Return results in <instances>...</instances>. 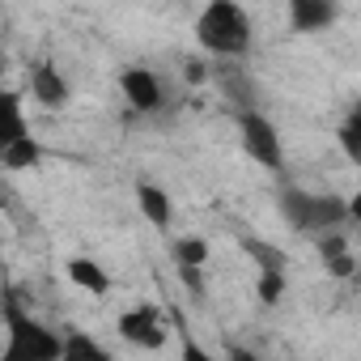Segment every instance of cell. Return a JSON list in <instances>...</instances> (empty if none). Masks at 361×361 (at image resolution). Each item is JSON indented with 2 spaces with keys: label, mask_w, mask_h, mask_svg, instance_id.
Listing matches in <instances>:
<instances>
[{
  "label": "cell",
  "mask_w": 361,
  "mask_h": 361,
  "mask_svg": "<svg viewBox=\"0 0 361 361\" xmlns=\"http://www.w3.org/2000/svg\"><path fill=\"white\" fill-rule=\"evenodd\" d=\"M178 276H183V285L192 293H204V268L200 264H178Z\"/></svg>",
  "instance_id": "cell-18"
},
{
  "label": "cell",
  "mask_w": 361,
  "mask_h": 361,
  "mask_svg": "<svg viewBox=\"0 0 361 361\" xmlns=\"http://www.w3.org/2000/svg\"><path fill=\"white\" fill-rule=\"evenodd\" d=\"M319 255H323V268H327L331 276H353V272H357V259L348 255V247H344L340 230L319 234Z\"/></svg>",
  "instance_id": "cell-9"
},
{
  "label": "cell",
  "mask_w": 361,
  "mask_h": 361,
  "mask_svg": "<svg viewBox=\"0 0 361 361\" xmlns=\"http://www.w3.org/2000/svg\"><path fill=\"white\" fill-rule=\"evenodd\" d=\"M183 77H188V85H204V81H209V64H204V60H192V64L183 68Z\"/></svg>",
  "instance_id": "cell-19"
},
{
  "label": "cell",
  "mask_w": 361,
  "mask_h": 361,
  "mask_svg": "<svg viewBox=\"0 0 361 361\" xmlns=\"http://www.w3.org/2000/svg\"><path fill=\"white\" fill-rule=\"evenodd\" d=\"M196 39L213 56H243L251 47V18L238 0H213L196 22Z\"/></svg>",
  "instance_id": "cell-1"
},
{
  "label": "cell",
  "mask_w": 361,
  "mask_h": 361,
  "mask_svg": "<svg viewBox=\"0 0 361 361\" xmlns=\"http://www.w3.org/2000/svg\"><path fill=\"white\" fill-rule=\"evenodd\" d=\"M348 217H353V221H357V226H361V192H357V196H353V200H348Z\"/></svg>",
  "instance_id": "cell-20"
},
{
  "label": "cell",
  "mask_w": 361,
  "mask_h": 361,
  "mask_svg": "<svg viewBox=\"0 0 361 361\" xmlns=\"http://www.w3.org/2000/svg\"><path fill=\"white\" fill-rule=\"evenodd\" d=\"M174 259H178V264H200V268H204L209 243H204V238H178V243H174Z\"/></svg>",
  "instance_id": "cell-15"
},
{
  "label": "cell",
  "mask_w": 361,
  "mask_h": 361,
  "mask_svg": "<svg viewBox=\"0 0 361 361\" xmlns=\"http://www.w3.org/2000/svg\"><path fill=\"white\" fill-rule=\"evenodd\" d=\"M64 357H94V361H106V348L94 344L90 336H68V340H64Z\"/></svg>",
  "instance_id": "cell-16"
},
{
  "label": "cell",
  "mask_w": 361,
  "mask_h": 361,
  "mask_svg": "<svg viewBox=\"0 0 361 361\" xmlns=\"http://www.w3.org/2000/svg\"><path fill=\"white\" fill-rule=\"evenodd\" d=\"M340 5L336 0H289V26L298 35H314V30H327L336 22Z\"/></svg>",
  "instance_id": "cell-7"
},
{
  "label": "cell",
  "mask_w": 361,
  "mask_h": 361,
  "mask_svg": "<svg viewBox=\"0 0 361 361\" xmlns=\"http://www.w3.org/2000/svg\"><path fill=\"white\" fill-rule=\"evenodd\" d=\"M238 132H243V149H247V157H255L259 166H281V136H276V128L259 115V111H238Z\"/></svg>",
  "instance_id": "cell-4"
},
{
  "label": "cell",
  "mask_w": 361,
  "mask_h": 361,
  "mask_svg": "<svg viewBox=\"0 0 361 361\" xmlns=\"http://www.w3.org/2000/svg\"><path fill=\"white\" fill-rule=\"evenodd\" d=\"M68 281L81 285L85 293H106V289H111V276H106L94 259H68Z\"/></svg>",
  "instance_id": "cell-10"
},
{
  "label": "cell",
  "mask_w": 361,
  "mask_h": 361,
  "mask_svg": "<svg viewBox=\"0 0 361 361\" xmlns=\"http://www.w3.org/2000/svg\"><path fill=\"white\" fill-rule=\"evenodd\" d=\"M340 145H344V153L361 166V102L353 106V115L340 123Z\"/></svg>",
  "instance_id": "cell-14"
},
{
  "label": "cell",
  "mask_w": 361,
  "mask_h": 361,
  "mask_svg": "<svg viewBox=\"0 0 361 361\" xmlns=\"http://www.w3.org/2000/svg\"><path fill=\"white\" fill-rule=\"evenodd\" d=\"M119 90H123L128 106H136V111H157L161 106V85L149 68H128L119 77Z\"/></svg>",
  "instance_id": "cell-8"
},
{
  "label": "cell",
  "mask_w": 361,
  "mask_h": 361,
  "mask_svg": "<svg viewBox=\"0 0 361 361\" xmlns=\"http://www.w3.org/2000/svg\"><path fill=\"white\" fill-rule=\"evenodd\" d=\"M43 157V145L35 140V136H13V140H5V166L9 170H26V166H35Z\"/></svg>",
  "instance_id": "cell-11"
},
{
  "label": "cell",
  "mask_w": 361,
  "mask_h": 361,
  "mask_svg": "<svg viewBox=\"0 0 361 361\" xmlns=\"http://www.w3.org/2000/svg\"><path fill=\"white\" fill-rule=\"evenodd\" d=\"M30 90H35V102H43L47 111H60L64 102H68V81L60 77V68L51 64V60H39L35 68H30Z\"/></svg>",
  "instance_id": "cell-6"
},
{
  "label": "cell",
  "mask_w": 361,
  "mask_h": 361,
  "mask_svg": "<svg viewBox=\"0 0 361 361\" xmlns=\"http://www.w3.org/2000/svg\"><path fill=\"white\" fill-rule=\"evenodd\" d=\"M259 298L264 302H281L285 298V272H259Z\"/></svg>",
  "instance_id": "cell-17"
},
{
  "label": "cell",
  "mask_w": 361,
  "mask_h": 361,
  "mask_svg": "<svg viewBox=\"0 0 361 361\" xmlns=\"http://www.w3.org/2000/svg\"><path fill=\"white\" fill-rule=\"evenodd\" d=\"M243 251L259 264V272H285V251L272 247V243H259V238H247Z\"/></svg>",
  "instance_id": "cell-13"
},
{
  "label": "cell",
  "mask_w": 361,
  "mask_h": 361,
  "mask_svg": "<svg viewBox=\"0 0 361 361\" xmlns=\"http://www.w3.org/2000/svg\"><path fill=\"white\" fill-rule=\"evenodd\" d=\"M5 327H9V344H5L9 361H56V357H64V340H56L47 327H39L18 302H5Z\"/></svg>",
  "instance_id": "cell-3"
},
{
  "label": "cell",
  "mask_w": 361,
  "mask_h": 361,
  "mask_svg": "<svg viewBox=\"0 0 361 361\" xmlns=\"http://www.w3.org/2000/svg\"><path fill=\"white\" fill-rule=\"evenodd\" d=\"M136 204H140V213H145L153 226H170V196H166L161 188L145 183V188L136 192Z\"/></svg>",
  "instance_id": "cell-12"
},
{
  "label": "cell",
  "mask_w": 361,
  "mask_h": 361,
  "mask_svg": "<svg viewBox=\"0 0 361 361\" xmlns=\"http://www.w3.org/2000/svg\"><path fill=\"white\" fill-rule=\"evenodd\" d=\"M281 213L289 226L298 230H310V234H331L348 221V200L340 196H327V192H298V188H285L281 192Z\"/></svg>",
  "instance_id": "cell-2"
},
{
  "label": "cell",
  "mask_w": 361,
  "mask_h": 361,
  "mask_svg": "<svg viewBox=\"0 0 361 361\" xmlns=\"http://www.w3.org/2000/svg\"><path fill=\"white\" fill-rule=\"evenodd\" d=\"M119 336L136 348H161L166 344V331L157 327V310L153 306H136L128 314H119Z\"/></svg>",
  "instance_id": "cell-5"
}]
</instances>
